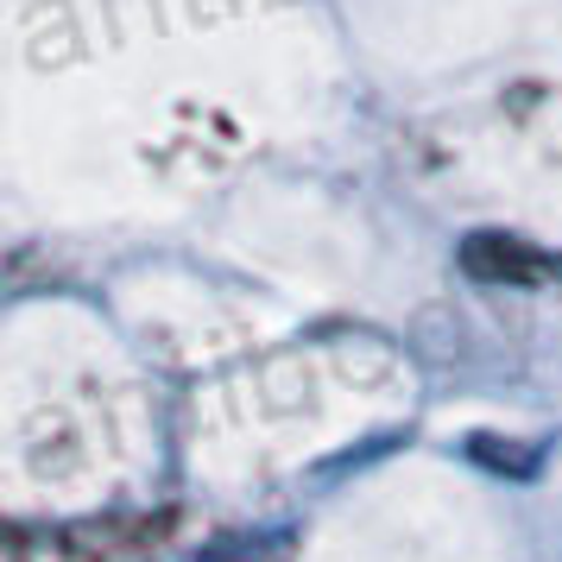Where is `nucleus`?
I'll return each mask as SVG.
<instances>
[{
	"mask_svg": "<svg viewBox=\"0 0 562 562\" xmlns=\"http://www.w3.org/2000/svg\"><path fill=\"white\" fill-rule=\"evenodd\" d=\"M461 272L486 279V284H537V279H557L562 259L537 254L531 240H518V234H468L461 240Z\"/></svg>",
	"mask_w": 562,
	"mask_h": 562,
	"instance_id": "obj_1",
	"label": "nucleus"
}]
</instances>
